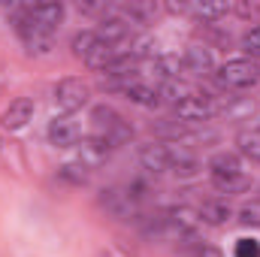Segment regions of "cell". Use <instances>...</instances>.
Segmentation results:
<instances>
[{
	"label": "cell",
	"mask_w": 260,
	"mask_h": 257,
	"mask_svg": "<svg viewBox=\"0 0 260 257\" xmlns=\"http://www.w3.org/2000/svg\"><path fill=\"white\" fill-rule=\"evenodd\" d=\"M91 124H94V136L106 139L112 148L127 145L130 139H133V127H130V121H124L112 106H94V112H91Z\"/></svg>",
	"instance_id": "1"
},
{
	"label": "cell",
	"mask_w": 260,
	"mask_h": 257,
	"mask_svg": "<svg viewBox=\"0 0 260 257\" xmlns=\"http://www.w3.org/2000/svg\"><path fill=\"white\" fill-rule=\"evenodd\" d=\"M215 79H218V85L224 91H245L260 79V67L254 61H248V58H233L224 67H218Z\"/></svg>",
	"instance_id": "2"
},
{
	"label": "cell",
	"mask_w": 260,
	"mask_h": 257,
	"mask_svg": "<svg viewBox=\"0 0 260 257\" xmlns=\"http://www.w3.org/2000/svg\"><path fill=\"white\" fill-rule=\"evenodd\" d=\"M100 206L118 218V221H130V218H139V197L130 191V188H106L100 197Z\"/></svg>",
	"instance_id": "3"
},
{
	"label": "cell",
	"mask_w": 260,
	"mask_h": 257,
	"mask_svg": "<svg viewBox=\"0 0 260 257\" xmlns=\"http://www.w3.org/2000/svg\"><path fill=\"white\" fill-rule=\"evenodd\" d=\"M88 97H91V88H88L82 79H61L58 88H55V106H58V112H64V115L79 112V109L88 103Z\"/></svg>",
	"instance_id": "4"
},
{
	"label": "cell",
	"mask_w": 260,
	"mask_h": 257,
	"mask_svg": "<svg viewBox=\"0 0 260 257\" xmlns=\"http://www.w3.org/2000/svg\"><path fill=\"white\" fill-rule=\"evenodd\" d=\"M200 212L188 206H176L167 212V239H194L197 227H200Z\"/></svg>",
	"instance_id": "5"
},
{
	"label": "cell",
	"mask_w": 260,
	"mask_h": 257,
	"mask_svg": "<svg viewBox=\"0 0 260 257\" xmlns=\"http://www.w3.org/2000/svg\"><path fill=\"white\" fill-rule=\"evenodd\" d=\"M218 112V103L209 97V94H188L179 106H176V115L188 124V121H206Z\"/></svg>",
	"instance_id": "6"
},
{
	"label": "cell",
	"mask_w": 260,
	"mask_h": 257,
	"mask_svg": "<svg viewBox=\"0 0 260 257\" xmlns=\"http://www.w3.org/2000/svg\"><path fill=\"white\" fill-rule=\"evenodd\" d=\"M49 142L58 148H73L82 142V127L70 118V115H58L49 121Z\"/></svg>",
	"instance_id": "7"
},
{
	"label": "cell",
	"mask_w": 260,
	"mask_h": 257,
	"mask_svg": "<svg viewBox=\"0 0 260 257\" xmlns=\"http://www.w3.org/2000/svg\"><path fill=\"white\" fill-rule=\"evenodd\" d=\"M24 15L30 24L43 27L46 34H55V27L64 21V6L61 3H37V6H24Z\"/></svg>",
	"instance_id": "8"
},
{
	"label": "cell",
	"mask_w": 260,
	"mask_h": 257,
	"mask_svg": "<svg viewBox=\"0 0 260 257\" xmlns=\"http://www.w3.org/2000/svg\"><path fill=\"white\" fill-rule=\"evenodd\" d=\"M109 151H112V145H109L106 139H100V136L82 139V145H79V164H82L85 170H97V167L106 164Z\"/></svg>",
	"instance_id": "9"
},
{
	"label": "cell",
	"mask_w": 260,
	"mask_h": 257,
	"mask_svg": "<svg viewBox=\"0 0 260 257\" xmlns=\"http://www.w3.org/2000/svg\"><path fill=\"white\" fill-rule=\"evenodd\" d=\"M170 148V170L179 176V179H194L197 173H200V160H197V154L191 148H185V145H167Z\"/></svg>",
	"instance_id": "10"
},
{
	"label": "cell",
	"mask_w": 260,
	"mask_h": 257,
	"mask_svg": "<svg viewBox=\"0 0 260 257\" xmlns=\"http://www.w3.org/2000/svg\"><path fill=\"white\" fill-rule=\"evenodd\" d=\"M182 70L191 73V76H209L215 70L212 49H206V46H188V52L182 55Z\"/></svg>",
	"instance_id": "11"
},
{
	"label": "cell",
	"mask_w": 260,
	"mask_h": 257,
	"mask_svg": "<svg viewBox=\"0 0 260 257\" xmlns=\"http://www.w3.org/2000/svg\"><path fill=\"white\" fill-rule=\"evenodd\" d=\"M30 118H34V100L18 97V100H12V103L6 106V112L0 115V124L6 130H21V127H27Z\"/></svg>",
	"instance_id": "12"
},
{
	"label": "cell",
	"mask_w": 260,
	"mask_h": 257,
	"mask_svg": "<svg viewBox=\"0 0 260 257\" xmlns=\"http://www.w3.org/2000/svg\"><path fill=\"white\" fill-rule=\"evenodd\" d=\"M139 164L148 173H167L170 170V148L164 142H145L139 148Z\"/></svg>",
	"instance_id": "13"
},
{
	"label": "cell",
	"mask_w": 260,
	"mask_h": 257,
	"mask_svg": "<svg viewBox=\"0 0 260 257\" xmlns=\"http://www.w3.org/2000/svg\"><path fill=\"white\" fill-rule=\"evenodd\" d=\"M242 173V160L239 154L233 151H218L212 160H209V179H230V176H239Z\"/></svg>",
	"instance_id": "14"
},
{
	"label": "cell",
	"mask_w": 260,
	"mask_h": 257,
	"mask_svg": "<svg viewBox=\"0 0 260 257\" xmlns=\"http://www.w3.org/2000/svg\"><path fill=\"white\" fill-rule=\"evenodd\" d=\"M197 212H200V221H203V224H212V227L224 224V221L233 215V209L227 206V200H206Z\"/></svg>",
	"instance_id": "15"
},
{
	"label": "cell",
	"mask_w": 260,
	"mask_h": 257,
	"mask_svg": "<svg viewBox=\"0 0 260 257\" xmlns=\"http://www.w3.org/2000/svg\"><path fill=\"white\" fill-rule=\"evenodd\" d=\"M124 97H127V100H133L136 106H145V109H154V106H160V88H151V85H145V82H136V85H130Z\"/></svg>",
	"instance_id": "16"
},
{
	"label": "cell",
	"mask_w": 260,
	"mask_h": 257,
	"mask_svg": "<svg viewBox=\"0 0 260 257\" xmlns=\"http://www.w3.org/2000/svg\"><path fill=\"white\" fill-rule=\"evenodd\" d=\"M139 230L145 239H167V212H154V215H139Z\"/></svg>",
	"instance_id": "17"
},
{
	"label": "cell",
	"mask_w": 260,
	"mask_h": 257,
	"mask_svg": "<svg viewBox=\"0 0 260 257\" xmlns=\"http://www.w3.org/2000/svg\"><path fill=\"white\" fill-rule=\"evenodd\" d=\"M151 70H154V76L164 79V85H167V82H176V79H179L182 61H179L176 55H157L154 64H151Z\"/></svg>",
	"instance_id": "18"
},
{
	"label": "cell",
	"mask_w": 260,
	"mask_h": 257,
	"mask_svg": "<svg viewBox=\"0 0 260 257\" xmlns=\"http://www.w3.org/2000/svg\"><path fill=\"white\" fill-rule=\"evenodd\" d=\"M236 145H239V154H245L248 160L260 164V127L242 130V133L236 136Z\"/></svg>",
	"instance_id": "19"
},
{
	"label": "cell",
	"mask_w": 260,
	"mask_h": 257,
	"mask_svg": "<svg viewBox=\"0 0 260 257\" xmlns=\"http://www.w3.org/2000/svg\"><path fill=\"white\" fill-rule=\"evenodd\" d=\"M97 46H100L97 30H82V34H76V37H73V55H76V58H82V61H85Z\"/></svg>",
	"instance_id": "20"
},
{
	"label": "cell",
	"mask_w": 260,
	"mask_h": 257,
	"mask_svg": "<svg viewBox=\"0 0 260 257\" xmlns=\"http://www.w3.org/2000/svg\"><path fill=\"white\" fill-rule=\"evenodd\" d=\"M151 130H154L160 139H173V142H179V139H188V133H191V130L185 127V121H173V118H164V121H157Z\"/></svg>",
	"instance_id": "21"
},
{
	"label": "cell",
	"mask_w": 260,
	"mask_h": 257,
	"mask_svg": "<svg viewBox=\"0 0 260 257\" xmlns=\"http://www.w3.org/2000/svg\"><path fill=\"white\" fill-rule=\"evenodd\" d=\"M212 188L218 194H242V191H248L251 188V179L245 176V173H239V176H230V179H215L212 182Z\"/></svg>",
	"instance_id": "22"
},
{
	"label": "cell",
	"mask_w": 260,
	"mask_h": 257,
	"mask_svg": "<svg viewBox=\"0 0 260 257\" xmlns=\"http://www.w3.org/2000/svg\"><path fill=\"white\" fill-rule=\"evenodd\" d=\"M227 12H230L227 3H191V15L203 18V21H215V18H221Z\"/></svg>",
	"instance_id": "23"
},
{
	"label": "cell",
	"mask_w": 260,
	"mask_h": 257,
	"mask_svg": "<svg viewBox=\"0 0 260 257\" xmlns=\"http://www.w3.org/2000/svg\"><path fill=\"white\" fill-rule=\"evenodd\" d=\"M58 176L64 179L67 185H85V182H88V170H85L79 160H73V164H64V167L58 170Z\"/></svg>",
	"instance_id": "24"
},
{
	"label": "cell",
	"mask_w": 260,
	"mask_h": 257,
	"mask_svg": "<svg viewBox=\"0 0 260 257\" xmlns=\"http://www.w3.org/2000/svg\"><path fill=\"white\" fill-rule=\"evenodd\" d=\"M242 52L248 55V61H260V24L251 27V30H245V37H242Z\"/></svg>",
	"instance_id": "25"
},
{
	"label": "cell",
	"mask_w": 260,
	"mask_h": 257,
	"mask_svg": "<svg viewBox=\"0 0 260 257\" xmlns=\"http://www.w3.org/2000/svg\"><path fill=\"white\" fill-rule=\"evenodd\" d=\"M239 224H242V227H260V200L245 203V206L239 209Z\"/></svg>",
	"instance_id": "26"
},
{
	"label": "cell",
	"mask_w": 260,
	"mask_h": 257,
	"mask_svg": "<svg viewBox=\"0 0 260 257\" xmlns=\"http://www.w3.org/2000/svg\"><path fill=\"white\" fill-rule=\"evenodd\" d=\"M254 112V103L251 100H227V118H248Z\"/></svg>",
	"instance_id": "27"
},
{
	"label": "cell",
	"mask_w": 260,
	"mask_h": 257,
	"mask_svg": "<svg viewBox=\"0 0 260 257\" xmlns=\"http://www.w3.org/2000/svg\"><path fill=\"white\" fill-rule=\"evenodd\" d=\"M233 254L236 257H260V242L257 239H236Z\"/></svg>",
	"instance_id": "28"
},
{
	"label": "cell",
	"mask_w": 260,
	"mask_h": 257,
	"mask_svg": "<svg viewBox=\"0 0 260 257\" xmlns=\"http://www.w3.org/2000/svg\"><path fill=\"white\" fill-rule=\"evenodd\" d=\"M233 12H239L242 18H254V15H260V6H254V3H251V6H248V3H236Z\"/></svg>",
	"instance_id": "29"
},
{
	"label": "cell",
	"mask_w": 260,
	"mask_h": 257,
	"mask_svg": "<svg viewBox=\"0 0 260 257\" xmlns=\"http://www.w3.org/2000/svg\"><path fill=\"white\" fill-rule=\"evenodd\" d=\"M191 257H224V254H221L215 245H203V242H200V245L194 248V254H191Z\"/></svg>",
	"instance_id": "30"
},
{
	"label": "cell",
	"mask_w": 260,
	"mask_h": 257,
	"mask_svg": "<svg viewBox=\"0 0 260 257\" xmlns=\"http://www.w3.org/2000/svg\"><path fill=\"white\" fill-rule=\"evenodd\" d=\"M167 9H170L173 15H188V12H191V3H176V0H170Z\"/></svg>",
	"instance_id": "31"
}]
</instances>
